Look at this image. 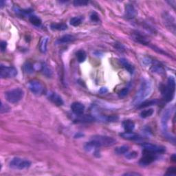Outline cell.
<instances>
[{
  "mask_svg": "<svg viewBox=\"0 0 176 176\" xmlns=\"http://www.w3.org/2000/svg\"><path fill=\"white\" fill-rule=\"evenodd\" d=\"M48 41V37H43L41 39L40 41V44H39V49L40 51L43 53H45L47 50V43Z\"/></svg>",
  "mask_w": 176,
  "mask_h": 176,
  "instance_id": "obj_25",
  "label": "cell"
},
{
  "mask_svg": "<svg viewBox=\"0 0 176 176\" xmlns=\"http://www.w3.org/2000/svg\"><path fill=\"white\" fill-rule=\"evenodd\" d=\"M152 90H153V86L151 81L148 79H143L133 98V105H138L139 104H140L144 99L150 95L152 92Z\"/></svg>",
  "mask_w": 176,
  "mask_h": 176,
  "instance_id": "obj_1",
  "label": "cell"
},
{
  "mask_svg": "<svg viewBox=\"0 0 176 176\" xmlns=\"http://www.w3.org/2000/svg\"><path fill=\"white\" fill-rule=\"evenodd\" d=\"M154 110L153 109H149L144 110V111L140 113V117L143 118V119H147V118L151 116L152 115L154 114Z\"/></svg>",
  "mask_w": 176,
  "mask_h": 176,
  "instance_id": "obj_30",
  "label": "cell"
},
{
  "mask_svg": "<svg viewBox=\"0 0 176 176\" xmlns=\"http://www.w3.org/2000/svg\"><path fill=\"white\" fill-rule=\"evenodd\" d=\"M144 152H145L146 154H144V156L140 159L139 163H140L141 166L145 167L154 162L157 159V156H156V154L150 153V152L145 151H144Z\"/></svg>",
  "mask_w": 176,
  "mask_h": 176,
  "instance_id": "obj_10",
  "label": "cell"
},
{
  "mask_svg": "<svg viewBox=\"0 0 176 176\" xmlns=\"http://www.w3.org/2000/svg\"><path fill=\"white\" fill-rule=\"evenodd\" d=\"M175 81L173 77H170L168 78L167 84L166 87L162 90V94L164 96V101L166 102L171 101L175 94Z\"/></svg>",
  "mask_w": 176,
  "mask_h": 176,
  "instance_id": "obj_3",
  "label": "cell"
},
{
  "mask_svg": "<svg viewBox=\"0 0 176 176\" xmlns=\"http://www.w3.org/2000/svg\"><path fill=\"white\" fill-rule=\"evenodd\" d=\"M128 91H129L128 88H125L120 90L119 93V96L120 98H124L125 96H127V94H128Z\"/></svg>",
  "mask_w": 176,
  "mask_h": 176,
  "instance_id": "obj_34",
  "label": "cell"
},
{
  "mask_svg": "<svg viewBox=\"0 0 176 176\" xmlns=\"http://www.w3.org/2000/svg\"><path fill=\"white\" fill-rule=\"evenodd\" d=\"M10 167L15 170H23L30 167L31 162L28 160L21 158V157H14L10 162Z\"/></svg>",
  "mask_w": 176,
  "mask_h": 176,
  "instance_id": "obj_5",
  "label": "cell"
},
{
  "mask_svg": "<svg viewBox=\"0 0 176 176\" xmlns=\"http://www.w3.org/2000/svg\"><path fill=\"white\" fill-rule=\"evenodd\" d=\"M163 19L164 21V23L167 25L168 28H173V33H175V21L171 15H170L169 13H164V15L163 16Z\"/></svg>",
  "mask_w": 176,
  "mask_h": 176,
  "instance_id": "obj_14",
  "label": "cell"
},
{
  "mask_svg": "<svg viewBox=\"0 0 176 176\" xmlns=\"http://www.w3.org/2000/svg\"><path fill=\"white\" fill-rule=\"evenodd\" d=\"M48 97L50 101L52 102H53L54 105H56L57 106H61L64 103L61 97L57 93L54 92V91H50V92H49L48 94Z\"/></svg>",
  "mask_w": 176,
  "mask_h": 176,
  "instance_id": "obj_11",
  "label": "cell"
},
{
  "mask_svg": "<svg viewBox=\"0 0 176 176\" xmlns=\"http://www.w3.org/2000/svg\"><path fill=\"white\" fill-rule=\"evenodd\" d=\"M29 21L30 22L32 23L33 25L35 26H36V27H39L41 25V20L39 17H38L36 15H30L29 17Z\"/></svg>",
  "mask_w": 176,
  "mask_h": 176,
  "instance_id": "obj_24",
  "label": "cell"
},
{
  "mask_svg": "<svg viewBox=\"0 0 176 176\" xmlns=\"http://www.w3.org/2000/svg\"><path fill=\"white\" fill-rule=\"evenodd\" d=\"M75 40V37L74 36L70 35H65L61 36L57 41V43L58 44H62V43H70L73 41Z\"/></svg>",
  "mask_w": 176,
  "mask_h": 176,
  "instance_id": "obj_19",
  "label": "cell"
},
{
  "mask_svg": "<svg viewBox=\"0 0 176 176\" xmlns=\"http://www.w3.org/2000/svg\"><path fill=\"white\" fill-rule=\"evenodd\" d=\"M23 70L27 74H32L34 72V66L30 62H26V64L23 65Z\"/></svg>",
  "mask_w": 176,
  "mask_h": 176,
  "instance_id": "obj_28",
  "label": "cell"
},
{
  "mask_svg": "<svg viewBox=\"0 0 176 176\" xmlns=\"http://www.w3.org/2000/svg\"><path fill=\"white\" fill-rule=\"evenodd\" d=\"M28 88L34 94L39 95L43 93L44 86L41 82L38 80H31L28 84Z\"/></svg>",
  "mask_w": 176,
  "mask_h": 176,
  "instance_id": "obj_7",
  "label": "cell"
},
{
  "mask_svg": "<svg viewBox=\"0 0 176 176\" xmlns=\"http://www.w3.org/2000/svg\"><path fill=\"white\" fill-rule=\"evenodd\" d=\"M120 62L127 72H129L130 74H133V72H134V67H133L131 64H129V63L127 61V60L122 58V59H120Z\"/></svg>",
  "mask_w": 176,
  "mask_h": 176,
  "instance_id": "obj_20",
  "label": "cell"
},
{
  "mask_svg": "<svg viewBox=\"0 0 176 176\" xmlns=\"http://www.w3.org/2000/svg\"><path fill=\"white\" fill-rule=\"evenodd\" d=\"M133 175V176H138V175H140V173H134V172H129V173H125L124 175Z\"/></svg>",
  "mask_w": 176,
  "mask_h": 176,
  "instance_id": "obj_41",
  "label": "cell"
},
{
  "mask_svg": "<svg viewBox=\"0 0 176 176\" xmlns=\"http://www.w3.org/2000/svg\"><path fill=\"white\" fill-rule=\"evenodd\" d=\"M137 156H138V153L136 151H132V152H130V153H126V155H125L126 158L129 159V160L134 159Z\"/></svg>",
  "mask_w": 176,
  "mask_h": 176,
  "instance_id": "obj_32",
  "label": "cell"
},
{
  "mask_svg": "<svg viewBox=\"0 0 176 176\" xmlns=\"http://www.w3.org/2000/svg\"><path fill=\"white\" fill-rule=\"evenodd\" d=\"M128 151H129L128 146H121V147H119L116 148L115 153L118 155L125 154L126 153H127Z\"/></svg>",
  "mask_w": 176,
  "mask_h": 176,
  "instance_id": "obj_29",
  "label": "cell"
},
{
  "mask_svg": "<svg viewBox=\"0 0 176 176\" xmlns=\"http://www.w3.org/2000/svg\"><path fill=\"white\" fill-rule=\"evenodd\" d=\"M176 174V169L175 167H170L168 169L167 172L166 173V175H175Z\"/></svg>",
  "mask_w": 176,
  "mask_h": 176,
  "instance_id": "obj_35",
  "label": "cell"
},
{
  "mask_svg": "<svg viewBox=\"0 0 176 176\" xmlns=\"http://www.w3.org/2000/svg\"><path fill=\"white\" fill-rule=\"evenodd\" d=\"M151 70L153 72L156 73V74H164L165 70L164 68L161 64L160 62L157 61H153L151 62Z\"/></svg>",
  "mask_w": 176,
  "mask_h": 176,
  "instance_id": "obj_13",
  "label": "cell"
},
{
  "mask_svg": "<svg viewBox=\"0 0 176 176\" xmlns=\"http://www.w3.org/2000/svg\"><path fill=\"white\" fill-rule=\"evenodd\" d=\"M15 12L17 13V15H20V16H26V15H30V14L32 12V10H23V9H20L18 7H15L14 9Z\"/></svg>",
  "mask_w": 176,
  "mask_h": 176,
  "instance_id": "obj_26",
  "label": "cell"
},
{
  "mask_svg": "<svg viewBox=\"0 0 176 176\" xmlns=\"http://www.w3.org/2000/svg\"><path fill=\"white\" fill-rule=\"evenodd\" d=\"M115 47L116 48V49H118V50H120V51L125 50V47L123 46L121 43H116V44Z\"/></svg>",
  "mask_w": 176,
  "mask_h": 176,
  "instance_id": "obj_39",
  "label": "cell"
},
{
  "mask_svg": "<svg viewBox=\"0 0 176 176\" xmlns=\"http://www.w3.org/2000/svg\"><path fill=\"white\" fill-rule=\"evenodd\" d=\"M120 136H121L123 138L129 140H139L142 139L140 136H139L137 133L132 132V131H125L124 133H120Z\"/></svg>",
  "mask_w": 176,
  "mask_h": 176,
  "instance_id": "obj_15",
  "label": "cell"
},
{
  "mask_svg": "<svg viewBox=\"0 0 176 176\" xmlns=\"http://www.w3.org/2000/svg\"><path fill=\"white\" fill-rule=\"evenodd\" d=\"M131 37L135 41L143 44V45L149 46L150 44V41H149L146 35H144V34L139 32V31H133L131 33Z\"/></svg>",
  "mask_w": 176,
  "mask_h": 176,
  "instance_id": "obj_9",
  "label": "cell"
},
{
  "mask_svg": "<svg viewBox=\"0 0 176 176\" xmlns=\"http://www.w3.org/2000/svg\"><path fill=\"white\" fill-rule=\"evenodd\" d=\"M77 60L78 61L79 63H82L83 61H85V60L86 59V53L83 50H78L77 52Z\"/></svg>",
  "mask_w": 176,
  "mask_h": 176,
  "instance_id": "obj_27",
  "label": "cell"
},
{
  "mask_svg": "<svg viewBox=\"0 0 176 176\" xmlns=\"http://www.w3.org/2000/svg\"><path fill=\"white\" fill-rule=\"evenodd\" d=\"M50 28L53 30H59L63 31L67 29V26L65 23H52Z\"/></svg>",
  "mask_w": 176,
  "mask_h": 176,
  "instance_id": "obj_23",
  "label": "cell"
},
{
  "mask_svg": "<svg viewBox=\"0 0 176 176\" xmlns=\"http://www.w3.org/2000/svg\"><path fill=\"white\" fill-rule=\"evenodd\" d=\"M70 24L74 26V27H77L79 25H81V23H82V19L81 18L78 17H72V19H70Z\"/></svg>",
  "mask_w": 176,
  "mask_h": 176,
  "instance_id": "obj_31",
  "label": "cell"
},
{
  "mask_svg": "<svg viewBox=\"0 0 176 176\" xmlns=\"http://www.w3.org/2000/svg\"><path fill=\"white\" fill-rule=\"evenodd\" d=\"M107 91H108V90H107V88H101V89H100V90H99V93L101 94H105L107 93Z\"/></svg>",
  "mask_w": 176,
  "mask_h": 176,
  "instance_id": "obj_40",
  "label": "cell"
},
{
  "mask_svg": "<svg viewBox=\"0 0 176 176\" xmlns=\"http://www.w3.org/2000/svg\"><path fill=\"white\" fill-rule=\"evenodd\" d=\"M17 70L14 67H8L1 65L0 67V76L2 78H9L16 77Z\"/></svg>",
  "mask_w": 176,
  "mask_h": 176,
  "instance_id": "obj_6",
  "label": "cell"
},
{
  "mask_svg": "<svg viewBox=\"0 0 176 176\" xmlns=\"http://www.w3.org/2000/svg\"><path fill=\"white\" fill-rule=\"evenodd\" d=\"M136 15V10L131 4H127L125 6V16L127 19H133Z\"/></svg>",
  "mask_w": 176,
  "mask_h": 176,
  "instance_id": "obj_16",
  "label": "cell"
},
{
  "mask_svg": "<svg viewBox=\"0 0 176 176\" xmlns=\"http://www.w3.org/2000/svg\"><path fill=\"white\" fill-rule=\"evenodd\" d=\"M41 71L44 76H46V77L50 78L52 76V70L51 68L49 67L48 65H47L45 63H43L41 65Z\"/></svg>",
  "mask_w": 176,
  "mask_h": 176,
  "instance_id": "obj_18",
  "label": "cell"
},
{
  "mask_svg": "<svg viewBox=\"0 0 176 176\" xmlns=\"http://www.w3.org/2000/svg\"><path fill=\"white\" fill-rule=\"evenodd\" d=\"M71 109L77 116H81L85 111V106L79 102H74L71 105Z\"/></svg>",
  "mask_w": 176,
  "mask_h": 176,
  "instance_id": "obj_12",
  "label": "cell"
},
{
  "mask_svg": "<svg viewBox=\"0 0 176 176\" xmlns=\"http://www.w3.org/2000/svg\"><path fill=\"white\" fill-rule=\"evenodd\" d=\"M143 147L144 148V151L153 154H163L165 151V148L164 147L151 143H145L143 144Z\"/></svg>",
  "mask_w": 176,
  "mask_h": 176,
  "instance_id": "obj_8",
  "label": "cell"
},
{
  "mask_svg": "<svg viewBox=\"0 0 176 176\" xmlns=\"http://www.w3.org/2000/svg\"><path fill=\"white\" fill-rule=\"evenodd\" d=\"M10 110V107L9 106H7L6 105H4L3 102H2L1 105V113L3 114L5 112H8Z\"/></svg>",
  "mask_w": 176,
  "mask_h": 176,
  "instance_id": "obj_36",
  "label": "cell"
},
{
  "mask_svg": "<svg viewBox=\"0 0 176 176\" xmlns=\"http://www.w3.org/2000/svg\"><path fill=\"white\" fill-rule=\"evenodd\" d=\"M24 91L21 88H15L5 93V97L10 103L15 104L19 102L23 98Z\"/></svg>",
  "mask_w": 176,
  "mask_h": 176,
  "instance_id": "obj_4",
  "label": "cell"
},
{
  "mask_svg": "<svg viewBox=\"0 0 176 176\" xmlns=\"http://www.w3.org/2000/svg\"><path fill=\"white\" fill-rule=\"evenodd\" d=\"M116 140L112 137L107 136L95 135L92 136L91 143H92L95 149H98L101 147L112 146L116 143Z\"/></svg>",
  "mask_w": 176,
  "mask_h": 176,
  "instance_id": "obj_2",
  "label": "cell"
},
{
  "mask_svg": "<svg viewBox=\"0 0 176 176\" xmlns=\"http://www.w3.org/2000/svg\"><path fill=\"white\" fill-rule=\"evenodd\" d=\"M90 18H91V20L92 21V22H98V21H99V17H98V15H97L96 12L93 13V14L91 15Z\"/></svg>",
  "mask_w": 176,
  "mask_h": 176,
  "instance_id": "obj_37",
  "label": "cell"
},
{
  "mask_svg": "<svg viewBox=\"0 0 176 176\" xmlns=\"http://www.w3.org/2000/svg\"><path fill=\"white\" fill-rule=\"evenodd\" d=\"M73 4L75 6H86L87 4H88V2L86 1H82V0H76Z\"/></svg>",
  "mask_w": 176,
  "mask_h": 176,
  "instance_id": "obj_33",
  "label": "cell"
},
{
  "mask_svg": "<svg viewBox=\"0 0 176 176\" xmlns=\"http://www.w3.org/2000/svg\"><path fill=\"white\" fill-rule=\"evenodd\" d=\"M0 47H1V50L2 52H4L5 50L6 49V47H7V43L6 41H2L1 42V44H0Z\"/></svg>",
  "mask_w": 176,
  "mask_h": 176,
  "instance_id": "obj_38",
  "label": "cell"
},
{
  "mask_svg": "<svg viewBox=\"0 0 176 176\" xmlns=\"http://www.w3.org/2000/svg\"><path fill=\"white\" fill-rule=\"evenodd\" d=\"M172 110L171 109H168L166 111L164 112L163 116H162V128L164 131H167V123L169 121V120L170 119V116L171 114Z\"/></svg>",
  "mask_w": 176,
  "mask_h": 176,
  "instance_id": "obj_17",
  "label": "cell"
},
{
  "mask_svg": "<svg viewBox=\"0 0 176 176\" xmlns=\"http://www.w3.org/2000/svg\"><path fill=\"white\" fill-rule=\"evenodd\" d=\"M123 126L126 131H132L135 128V123L132 120H127L123 123Z\"/></svg>",
  "mask_w": 176,
  "mask_h": 176,
  "instance_id": "obj_22",
  "label": "cell"
},
{
  "mask_svg": "<svg viewBox=\"0 0 176 176\" xmlns=\"http://www.w3.org/2000/svg\"><path fill=\"white\" fill-rule=\"evenodd\" d=\"M4 1H1V8H3V6H4Z\"/></svg>",
  "mask_w": 176,
  "mask_h": 176,
  "instance_id": "obj_42",
  "label": "cell"
},
{
  "mask_svg": "<svg viewBox=\"0 0 176 176\" xmlns=\"http://www.w3.org/2000/svg\"><path fill=\"white\" fill-rule=\"evenodd\" d=\"M157 100L154 99V100H147V101H144L143 102H142L140 104L138 105V109H142L144 108V107H147L151 105H154L157 104Z\"/></svg>",
  "mask_w": 176,
  "mask_h": 176,
  "instance_id": "obj_21",
  "label": "cell"
}]
</instances>
